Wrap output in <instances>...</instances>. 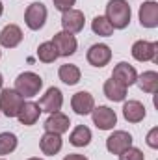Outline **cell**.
<instances>
[{"label": "cell", "instance_id": "obj_1", "mask_svg": "<svg viewBox=\"0 0 158 160\" xmlns=\"http://www.w3.org/2000/svg\"><path fill=\"white\" fill-rule=\"evenodd\" d=\"M104 17L110 21L114 30H125L130 24V17H132L130 4L126 0H110L106 4V15Z\"/></svg>", "mask_w": 158, "mask_h": 160}, {"label": "cell", "instance_id": "obj_2", "mask_svg": "<svg viewBox=\"0 0 158 160\" xmlns=\"http://www.w3.org/2000/svg\"><path fill=\"white\" fill-rule=\"evenodd\" d=\"M41 88H43V78H41L39 75L34 73V71H24V73H21L17 77L13 89L22 99H32V97H36L41 91Z\"/></svg>", "mask_w": 158, "mask_h": 160}, {"label": "cell", "instance_id": "obj_3", "mask_svg": "<svg viewBox=\"0 0 158 160\" xmlns=\"http://www.w3.org/2000/svg\"><path fill=\"white\" fill-rule=\"evenodd\" d=\"M24 99L13 89V88H2L0 89V114L6 118H17Z\"/></svg>", "mask_w": 158, "mask_h": 160}, {"label": "cell", "instance_id": "obj_4", "mask_svg": "<svg viewBox=\"0 0 158 160\" xmlns=\"http://www.w3.org/2000/svg\"><path fill=\"white\" fill-rule=\"evenodd\" d=\"M47 17H48V11H47V6L43 2L30 4L24 11V22L30 30H41L47 22Z\"/></svg>", "mask_w": 158, "mask_h": 160}, {"label": "cell", "instance_id": "obj_5", "mask_svg": "<svg viewBox=\"0 0 158 160\" xmlns=\"http://www.w3.org/2000/svg\"><path fill=\"white\" fill-rule=\"evenodd\" d=\"M132 58L138 62H158V43L140 39L132 45Z\"/></svg>", "mask_w": 158, "mask_h": 160}, {"label": "cell", "instance_id": "obj_6", "mask_svg": "<svg viewBox=\"0 0 158 160\" xmlns=\"http://www.w3.org/2000/svg\"><path fill=\"white\" fill-rule=\"evenodd\" d=\"M91 119L99 130H112L117 125V114L108 106H95L91 110Z\"/></svg>", "mask_w": 158, "mask_h": 160}, {"label": "cell", "instance_id": "obj_7", "mask_svg": "<svg viewBox=\"0 0 158 160\" xmlns=\"http://www.w3.org/2000/svg\"><path fill=\"white\" fill-rule=\"evenodd\" d=\"M39 108L41 112H47V114H54V112H60L62 106H63V93L60 88H48L45 91V95L39 99Z\"/></svg>", "mask_w": 158, "mask_h": 160}, {"label": "cell", "instance_id": "obj_8", "mask_svg": "<svg viewBox=\"0 0 158 160\" xmlns=\"http://www.w3.org/2000/svg\"><path fill=\"white\" fill-rule=\"evenodd\" d=\"M52 45L56 47L58 56H63V58L73 56L77 52V48H78V41L75 38V34H69V32H63V30L58 32V34H54Z\"/></svg>", "mask_w": 158, "mask_h": 160}, {"label": "cell", "instance_id": "obj_9", "mask_svg": "<svg viewBox=\"0 0 158 160\" xmlns=\"http://www.w3.org/2000/svg\"><path fill=\"white\" fill-rule=\"evenodd\" d=\"M86 60L89 65L93 67H104L110 63L112 60V48L104 43H97V45H91L87 54H86Z\"/></svg>", "mask_w": 158, "mask_h": 160}, {"label": "cell", "instance_id": "obj_10", "mask_svg": "<svg viewBox=\"0 0 158 160\" xmlns=\"http://www.w3.org/2000/svg\"><path fill=\"white\" fill-rule=\"evenodd\" d=\"M132 134H128L126 130H114L108 138H106V149L112 155H121L125 149H128L132 145Z\"/></svg>", "mask_w": 158, "mask_h": 160}, {"label": "cell", "instance_id": "obj_11", "mask_svg": "<svg viewBox=\"0 0 158 160\" xmlns=\"http://www.w3.org/2000/svg\"><path fill=\"white\" fill-rule=\"evenodd\" d=\"M84 24H86V19H84V13L80 9H69L62 15V26H63V32H69V34H78L84 30Z\"/></svg>", "mask_w": 158, "mask_h": 160}, {"label": "cell", "instance_id": "obj_12", "mask_svg": "<svg viewBox=\"0 0 158 160\" xmlns=\"http://www.w3.org/2000/svg\"><path fill=\"white\" fill-rule=\"evenodd\" d=\"M140 24L143 28H156L158 26V4L155 0H147L140 6Z\"/></svg>", "mask_w": 158, "mask_h": 160}, {"label": "cell", "instance_id": "obj_13", "mask_svg": "<svg viewBox=\"0 0 158 160\" xmlns=\"http://www.w3.org/2000/svg\"><path fill=\"white\" fill-rule=\"evenodd\" d=\"M71 108L78 116H87L95 108V99H93V95L89 91H78L71 99Z\"/></svg>", "mask_w": 158, "mask_h": 160}, {"label": "cell", "instance_id": "obj_14", "mask_svg": "<svg viewBox=\"0 0 158 160\" xmlns=\"http://www.w3.org/2000/svg\"><path fill=\"white\" fill-rule=\"evenodd\" d=\"M45 132H54V134H65L71 127V119L63 114V112H54L48 114V119L45 121Z\"/></svg>", "mask_w": 158, "mask_h": 160}, {"label": "cell", "instance_id": "obj_15", "mask_svg": "<svg viewBox=\"0 0 158 160\" xmlns=\"http://www.w3.org/2000/svg\"><path fill=\"white\" fill-rule=\"evenodd\" d=\"M112 78H114V80H117L119 84H123L125 88H130L132 84H136L138 73H136L134 65H130V63H126V62H119L117 65L114 67Z\"/></svg>", "mask_w": 158, "mask_h": 160}, {"label": "cell", "instance_id": "obj_16", "mask_svg": "<svg viewBox=\"0 0 158 160\" xmlns=\"http://www.w3.org/2000/svg\"><path fill=\"white\" fill-rule=\"evenodd\" d=\"M39 116H41L39 104L34 102V101H24L21 110H19V114H17V119L21 121V125H24V127H32V125L37 123Z\"/></svg>", "mask_w": 158, "mask_h": 160}, {"label": "cell", "instance_id": "obj_17", "mask_svg": "<svg viewBox=\"0 0 158 160\" xmlns=\"http://www.w3.org/2000/svg\"><path fill=\"white\" fill-rule=\"evenodd\" d=\"M62 147H63V140H62L60 134L45 132V134L41 136L39 149H41L43 155H47V157H54V155H58V153L62 151Z\"/></svg>", "mask_w": 158, "mask_h": 160}, {"label": "cell", "instance_id": "obj_18", "mask_svg": "<svg viewBox=\"0 0 158 160\" xmlns=\"http://www.w3.org/2000/svg\"><path fill=\"white\" fill-rule=\"evenodd\" d=\"M22 41V30L17 24H6L0 32V45L4 48H15Z\"/></svg>", "mask_w": 158, "mask_h": 160}, {"label": "cell", "instance_id": "obj_19", "mask_svg": "<svg viewBox=\"0 0 158 160\" xmlns=\"http://www.w3.org/2000/svg\"><path fill=\"white\" fill-rule=\"evenodd\" d=\"M123 118L128 123H140L145 119V106L140 101H125L123 104Z\"/></svg>", "mask_w": 158, "mask_h": 160}, {"label": "cell", "instance_id": "obj_20", "mask_svg": "<svg viewBox=\"0 0 158 160\" xmlns=\"http://www.w3.org/2000/svg\"><path fill=\"white\" fill-rule=\"evenodd\" d=\"M102 89H104V95L110 101H114V102H123L126 99V88L123 84H119L117 80H114L112 77L104 82V88Z\"/></svg>", "mask_w": 158, "mask_h": 160}, {"label": "cell", "instance_id": "obj_21", "mask_svg": "<svg viewBox=\"0 0 158 160\" xmlns=\"http://www.w3.org/2000/svg\"><path fill=\"white\" fill-rule=\"evenodd\" d=\"M58 77H60V80H62L63 84L75 86V84L80 82L82 73H80V69L75 63H63V65H60V69H58Z\"/></svg>", "mask_w": 158, "mask_h": 160}, {"label": "cell", "instance_id": "obj_22", "mask_svg": "<svg viewBox=\"0 0 158 160\" xmlns=\"http://www.w3.org/2000/svg\"><path fill=\"white\" fill-rule=\"evenodd\" d=\"M136 84H138L140 89L145 91V93H156V89H158V73L156 71H145V73L138 75Z\"/></svg>", "mask_w": 158, "mask_h": 160}, {"label": "cell", "instance_id": "obj_23", "mask_svg": "<svg viewBox=\"0 0 158 160\" xmlns=\"http://www.w3.org/2000/svg\"><path fill=\"white\" fill-rule=\"evenodd\" d=\"M69 142L75 147H86V145H89V142H91V130L86 125L75 127L73 132H71V136H69Z\"/></svg>", "mask_w": 158, "mask_h": 160}, {"label": "cell", "instance_id": "obj_24", "mask_svg": "<svg viewBox=\"0 0 158 160\" xmlns=\"http://www.w3.org/2000/svg\"><path fill=\"white\" fill-rule=\"evenodd\" d=\"M91 30H93V34L102 36V38H110V36L114 34V26L110 24V21H108L104 15H97V17L91 21Z\"/></svg>", "mask_w": 158, "mask_h": 160}, {"label": "cell", "instance_id": "obj_25", "mask_svg": "<svg viewBox=\"0 0 158 160\" xmlns=\"http://www.w3.org/2000/svg\"><path fill=\"white\" fill-rule=\"evenodd\" d=\"M37 58L43 63H52V62H56L60 58L56 47L52 45V41H45V43H41L37 47Z\"/></svg>", "mask_w": 158, "mask_h": 160}, {"label": "cell", "instance_id": "obj_26", "mask_svg": "<svg viewBox=\"0 0 158 160\" xmlns=\"http://www.w3.org/2000/svg\"><path fill=\"white\" fill-rule=\"evenodd\" d=\"M17 136L13 132H0V157H6L17 149Z\"/></svg>", "mask_w": 158, "mask_h": 160}, {"label": "cell", "instance_id": "obj_27", "mask_svg": "<svg viewBox=\"0 0 158 160\" xmlns=\"http://www.w3.org/2000/svg\"><path fill=\"white\" fill-rule=\"evenodd\" d=\"M119 160H145L143 157V151L141 149H138V147H134V145H130L128 149H125L121 155H117Z\"/></svg>", "mask_w": 158, "mask_h": 160}, {"label": "cell", "instance_id": "obj_28", "mask_svg": "<svg viewBox=\"0 0 158 160\" xmlns=\"http://www.w3.org/2000/svg\"><path fill=\"white\" fill-rule=\"evenodd\" d=\"M147 145L151 149H158V127H153L149 132H147V138H145Z\"/></svg>", "mask_w": 158, "mask_h": 160}, {"label": "cell", "instance_id": "obj_29", "mask_svg": "<svg viewBox=\"0 0 158 160\" xmlns=\"http://www.w3.org/2000/svg\"><path fill=\"white\" fill-rule=\"evenodd\" d=\"M52 2H54V8H56L58 11L65 13V11L73 9V6H75V2H77V0H52Z\"/></svg>", "mask_w": 158, "mask_h": 160}, {"label": "cell", "instance_id": "obj_30", "mask_svg": "<svg viewBox=\"0 0 158 160\" xmlns=\"http://www.w3.org/2000/svg\"><path fill=\"white\" fill-rule=\"evenodd\" d=\"M63 160H87V157H84V155H78V153H71V155H67Z\"/></svg>", "mask_w": 158, "mask_h": 160}, {"label": "cell", "instance_id": "obj_31", "mask_svg": "<svg viewBox=\"0 0 158 160\" xmlns=\"http://www.w3.org/2000/svg\"><path fill=\"white\" fill-rule=\"evenodd\" d=\"M2 13H4V4L0 2V17H2Z\"/></svg>", "mask_w": 158, "mask_h": 160}, {"label": "cell", "instance_id": "obj_32", "mask_svg": "<svg viewBox=\"0 0 158 160\" xmlns=\"http://www.w3.org/2000/svg\"><path fill=\"white\" fill-rule=\"evenodd\" d=\"M2 84H4V77H2V73H0V89H2Z\"/></svg>", "mask_w": 158, "mask_h": 160}, {"label": "cell", "instance_id": "obj_33", "mask_svg": "<svg viewBox=\"0 0 158 160\" xmlns=\"http://www.w3.org/2000/svg\"><path fill=\"white\" fill-rule=\"evenodd\" d=\"M28 160H43V158H37V157H32V158H28Z\"/></svg>", "mask_w": 158, "mask_h": 160}, {"label": "cell", "instance_id": "obj_34", "mask_svg": "<svg viewBox=\"0 0 158 160\" xmlns=\"http://www.w3.org/2000/svg\"><path fill=\"white\" fill-rule=\"evenodd\" d=\"M0 58H2V50H0Z\"/></svg>", "mask_w": 158, "mask_h": 160}, {"label": "cell", "instance_id": "obj_35", "mask_svg": "<svg viewBox=\"0 0 158 160\" xmlns=\"http://www.w3.org/2000/svg\"><path fill=\"white\" fill-rule=\"evenodd\" d=\"M0 160H4V158H0Z\"/></svg>", "mask_w": 158, "mask_h": 160}]
</instances>
